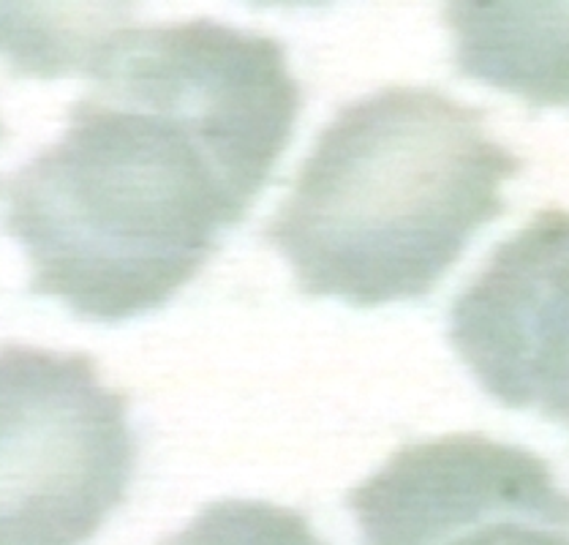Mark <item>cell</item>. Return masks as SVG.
<instances>
[{
	"label": "cell",
	"instance_id": "obj_1",
	"mask_svg": "<svg viewBox=\"0 0 569 545\" xmlns=\"http://www.w3.org/2000/svg\"><path fill=\"white\" fill-rule=\"evenodd\" d=\"M63 137L6 180L30 293L93 323L169 303L287 150L300 85L276 39L213 20L114 28Z\"/></svg>",
	"mask_w": 569,
	"mask_h": 545
},
{
	"label": "cell",
	"instance_id": "obj_2",
	"mask_svg": "<svg viewBox=\"0 0 569 545\" xmlns=\"http://www.w3.org/2000/svg\"><path fill=\"white\" fill-rule=\"evenodd\" d=\"M520 159L482 112L426 88L347 105L268 227L311 298L355 308L426 298L477 229L505 210Z\"/></svg>",
	"mask_w": 569,
	"mask_h": 545
},
{
	"label": "cell",
	"instance_id": "obj_3",
	"mask_svg": "<svg viewBox=\"0 0 569 545\" xmlns=\"http://www.w3.org/2000/svg\"><path fill=\"white\" fill-rule=\"evenodd\" d=\"M129 402L82 353L0 349V545H82L123 505Z\"/></svg>",
	"mask_w": 569,
	"mask_h": 545
},
{
	"label": "cell",
	"instance_id": "obj_4",
	"mask_svg": "<svg viewBox=\"0 0 569 545\" xmlns=\"http://www.w3.org/2000/svg\"><path fill=\"white\" fill-rule=\"evenodd\" d=\"M362 545H569V490L480 434L407 445L349 494Z\"/></svg>",
	"mask_w": 569,
	"mask_h": 545
},
{
	"label": "cell",
	"instance_id": "obj_5",
	"mask_svg": "<svg viewBox=\"0 0 569 545\" xmlns=\"http://www.w3.org/2000/svg\"><path fill=\"white\" fill-rule=\"evenodd\" d=\"M450 341L490 398L569 432V214L501 244L450 314Z\"/></svg>",
	"mask_w": 569,
	"mask_h": 545
},
{
	"label": "cell",
	"instance_id": "obj_6",
	"mask_svg": "<svg viewBox=\"0 0 569 545\" xmlns=\"http://www.w3.org/2000/svg\"><path fill=\"white\" fill-rule=\"evenodd\" d=\"M445 22L466 77L531 105L569 107V3H452Z\"/></svg>",
	"mask_w": 569,
	"mask_h": 545
},
{
	"label": "cell",
	"instance_id": "obj_7",
	"mask_svg": "<svg viewBox=\"0 0 569 545\" xmlns=\"http://www.w3.org/2000/svg\"><path fill=\"white\" fill-rule=\"evenodd\" d=\"M88 11H52V6L0 3V54L22 75L60 77L93 66L114 28H93Z\"/></svg>",
	"mask_w": 569,
	"mask_h": 545
},
{
	"label": "cell",
	"instance_id": "obj_8",
	"mask_svg": "<svg viewBox=\"0 0 569 545\" xmlns=\"http://www.w3.org/2000/svg\"><path fill=\"white\" fill-rule=\"evenodd\" d=\"M161 545H281L227 502L208 505L183 532Z\"/></svg>",
	"mask_w": 569,
	"mask_h": 545
},
{
	"label": "cell",
	"instance_id": "obj_9",
	"mask_svg": "<svg viewBox=\"0 0 569 545\" xmlns=\"http://www.w3.org/2000/svg\"><path fill=\"white\" fill-rule=\"evenodd\" d=\"M0 139H3V126H0Z\"/></svg>",
	"mask_w": 569,
	"mask_h": 545
}]
</instances>
